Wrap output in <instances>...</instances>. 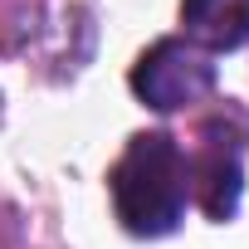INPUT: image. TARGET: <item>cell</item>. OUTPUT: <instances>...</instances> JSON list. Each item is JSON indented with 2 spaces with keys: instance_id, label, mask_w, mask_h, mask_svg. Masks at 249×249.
<instances>
[{
  "instance_id": "obj_1",
  "label": "cell",
  "mask_w": 249,
  "mask_h": 249,
  "mask_svg": "<svg viewBox=\"0 0 249 249\" xmlns=\"http://www.w3.org/2000/svg\"><path fill=\"white\" fill-rule=\"evenodd\" d=\"M191 200V166L176 137L166 132H142L127 142V152L112 166V205L122 230L132 234H171L186 215Z\"/></svg>"
},
{
  "instance_id": "obj_2",
  "label": "cell",
  "mask_w": 249,
  "mask_h": 249,
  "mask_svg": "<svg viewBox=\"0 0 249 249\" xmlns=\"http://www.w3.org/2000/svg\"><path fill=\"white\" fill-rule=\"evenodd\" d=\"M210 88H215V64L200 44H186V39H157L132 69V93L157 112L191 107Z\"/></svg>"
},
{
  "instance_id": "obj_3",
  "label": "cell",
  "mask_w": 249,
  "mask_h": 249,
  "mask_svg": "<svg viewBox=\"0 0 249 249\" xmlns=\"http://www.w3.org/2000/svg\"><path fill=\"white\" fill-rule=\"evenodd\" d=\"M191 166V191L200 200V210L210 220H230L234 205H239V186H244V171H239V137L225 127V122H205L200 132V152Z\"/></svg>"
},
{
  "instance_id": "obj_4",
  "label": "cell",
  "mask_w": 249,
  "mask_h": 249,
  "mask_svg": "<svg viewBox=\"0 0 249 249\" xmlns=\"http://www.w3.org/2000/svg\"><path fill=\"white\" fill-rule=\"evenodd\" d=\"M181 25L200 49H239L249 44V0H181Z\"/></svg>"
}]
</instances>
